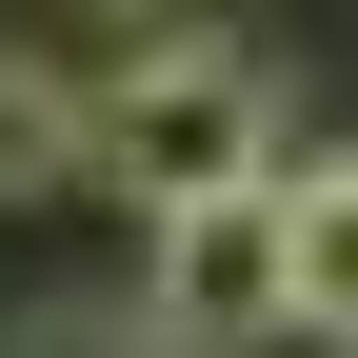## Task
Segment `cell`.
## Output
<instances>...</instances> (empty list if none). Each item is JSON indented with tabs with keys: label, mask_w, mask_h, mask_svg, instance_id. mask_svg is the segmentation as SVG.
<instances>
[{
	"label": "cell",
	"mask_w": 358,
	"mask_h": 358,
	"mask_svg": "<svg viewBox=\"0 0 358 358\" xmlns=\"http://www.w3.org/2000/svg\"><path fill=\"white\" fill-rule=\"evenodd\" d=\"M279 140V80L239 60V40H140V60L100 80V199H199V179H259Z\"/></svg>",
	"instance_id": "obj_1"
},
{
	"label": "cell",
	"mask_w": 358,
	"mask_h": 358,
	"mask_svg": "<svg viewBox=\"0 0 358 358\" xmlns=\"http://www.w3.org/2000/svg\"><path fill=\"white\" fill-rule=\"evenodd\" d=\"M140 338H299V239H279V179H199V199H159Z\"/></svg>",
	"instance_id": "obj_2"
},
{
	"label": "cell",
	"mask_w": 358,
	"mask_h": 358,
	"mask_svg": "<svg viewBox=\"0 0 358 358\" xmlns=\"http://www.w3.org/2000/svg\"><path fill=\"white\" fill-rule=\"evenodd\" d=\"M100 179V100H60V60L0 40V199H80Z\"/></svg>",
	"instance_id": "obj_3"
},
{
	"label": "cell",
	"mask_w": 358,
	"mask_h": 358,
	"mask_svg": "<svg viewBox=\"0 0 358 358\" xmlns=\"http://www.w3.org/2000/svg\"><path fill=\"white\" fill-rule=\"evenodd\" d=\"M279 239H299V338H358V140L279 179Z\"/></svg>",
	"instance_id": "obj_4"
},
{
	"label": "cell",
	"mask_w": 358,
	"mask_h": 358,
	"mask_svg": "<svg viewBox=\"0 0 358 358\" xmlns=\"http://www.w3.org/2000/svg\"><path fill=\"white\" fill-rule=\"evenodd\" d=\"M100 20H179V0H100Z\"/></svg>",
	"instance_id": "obj_5"
}]
</instances>
